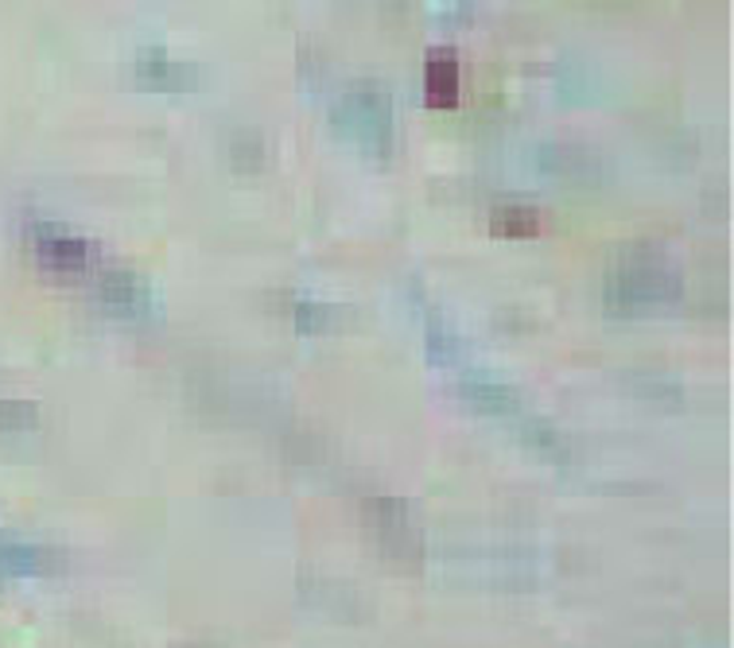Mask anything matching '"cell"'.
<instances>
[{"label":"cell","mask_w":734,"mask_h":648,"mask_svg":"<svg viewBox=\"0 0 734 648\" xmlns=\"http://www.w3.org/2000/svg\"><path fill=\"white\" fill-rule=\"evenodd\" d=\"M459 97V67H455L451 51H432L427 59V102L432 105H455Z\"/></svg>","instance_id":"cell-5"},{"label":"cell","mask_w":734,"mask_h":648,"mask_svg":"<svg viewBox=\"0 0 734 648\" xmlns=\"http://www.w3.org/2000/svg\"><path fill=\"white\" fill-rule=\"evenodd\" d=\"M0 571L20 575V579H27V575H51L59 571V559H55V552H47V547L0 536Z\"/></svg>","instance_id":"cell-4"},{"label":"cell","mask_w":734,"mask_h":648,"mask_svg":"<svg viewBox=\"0 0 734 648\" xmlns=\"http://www.w3.org/2000/svg\"><path fill=\"white\" fill-rule=\"evenodd\" d=\"M27 245H32V256L39 261L43 273L51 276H85L90 273V261H94V253H90V245H85L82 238H74V233L59 230V225H32L27 230Z\"/></svg>","instance_id":"cell-2"},{"label":"cell","mask_w":734,"mask_h":648,"mask_svg":"<svg viewBox=\"0 0 734 648\" xmlns=\"http://www.w3.org/2000/svg\"><path fill=\"white\" fill-rule=\"evenodd\" d=\"M98 299H102L113 315H145V311L156 308L152 291L128 273H105L102 280H98Z\"/></svg>","instance_id":"cell-3"},{"label":"cell","mask_w":734,"mask_h":648,"mask_svg":"<svg viewBox=\"0 0 734 648\" xmlns=\"http://www.w3.org/2000/svg\"><path fill=\"white\" fill-rule=\"evenodd\" d=\"M494 233H502V238H532V233H540L537 210H525V206H505V210L494 213Z\"/></svg>","instance_id":"cell-6"},{"label":"cell","mask_w":734,"mask_h":648,"mask_svg":"<svg viewBox=\"0 0 734 648\" xmlns=\"http://www.w3.org/2000/svg\"><path fill=\"white\" fill-rule=\"evenodd\" d=\"M35 427H39V412H35V404L0 401V431L16 436V431H35Z\"/></svg>","instance_id":"cell-7"},{"label":"cell","mask_w":734,"mask_h":648,"mask_svg":"<svg viewBox=\"0 0 734 648\" xmlns=\"http://www.w3.org/2000/svg\"><path fill=\"white\" fill-rule=\"evenodd\" d=\"M680 291L673 268L661 256H630L622 268L615 273V299L626 308H653V303H668Z\"/></svg>","instance_id":"cell-1"}]
</instances>
